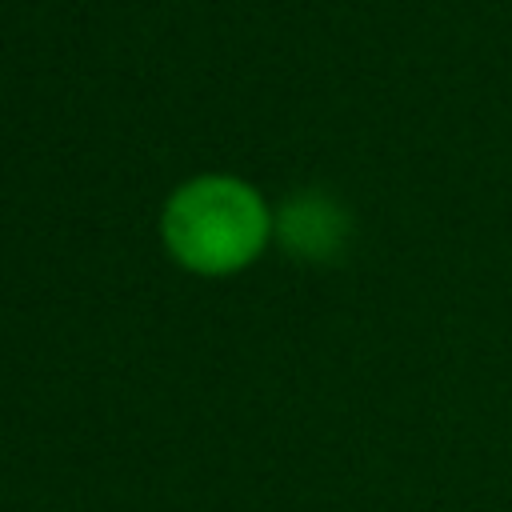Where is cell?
I'll return each mask as SVG.
<instances>
[{
  "mask_svg": "<svg viewBox=\"0 0 512 512\" xmlns=\"http://www.w3.org/2000/svg\"><path fill=\"white\" fill-rule=\"evenodd\" d=\"M272 240L304 264H328L352 240V212L320 188L292 192L272 208Z\"/></svg>",
  "mask_w": 512,
  "mask_h": 512,
  "instance_id": "2",
  "label": "cell"
},
{
  "mask_svg": "<svg viewBox=\"0 0 512 512\" xmlns=\"http://www.w3.org/2000/svg\"><path fill=\"white\" fill-rule=\"evenodd\" d=\"M160 236L176 264L200 276H228L248 268L272 240V208L264 196L228 172L184 180L164 212Z\"/></svg>",
  "mask_w": 512,
  "mask_h": 512,
  "instance_id": "1",
  "label": "cell"
}]
</instances>
